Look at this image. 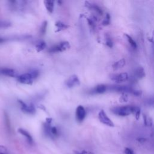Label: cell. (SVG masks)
<instances>
[{"instance_id":"cell-1","label":"cell","mask_w":154,"mask_h":154,"mask_svg":"<svg viewBox=\"0 0 154 154\" xmlns=\"http://www.w3.org/2000/svg\"><path fill=\"white\" fill-rule=\"evenodd\" d=\"M140 108L137 106L132 105H123V106H118L111 108V112L119 116L125 117L130 115L131 114H135L136 111Z\"/></svg>"},{"instance_id":"cell-2","label":"cell","mask_w":154,"mask_h":154,"mask_svg":"<svg viewBox=\"0 0 154 154\" xmlns=\"http://www.w3.org/2000/svg\"><path fill=\"white\" fill-rule=\"evenodd\" d=\"M108 90L112 91L122 93L123 94L131 93L135 96H138L141 94V91L134 89L130 86L122 85H111L108 86Z\"/></svg>"},{"instance_id":"cell-3","label":"cell","mask_w":154,"mask_h":154,"mask_svg":"<svg viewBox=\"0 0 154 154\" xmlns=\"http://www.w3.org/2000/svg\"><path fill=\"white\" fill-rule=\"evenodd\" d=\"M70 44L67 41H64L60 42L59 44L56 45L48 50L49 52L51 53H55V52H63L64 51H66L68 49L70 48Z\"/></svg>"},{"instance_id":"cell-4","label":"cell","mask_w":154,"mask_h":154,"mask_svg":"<svg viewBox=\"0 0 154 154\" xmlns=\"http://www.w3.org/2000/svg\"><path fill=\"white\" fill-rule=\"evenodd\" d=\"M98 118L99 121L103 125H105L109 127L114 126V124L112 122V121L108 117V116L103 109L99 111L98 114Z\"/></svg>"},{"instance_id":"cell-5","label":"cell","mask_w":154,"mask_h":154,"mask_svg":"<svg viewBox=\"0 0 154 154\" xmlns=\"http://www.w3.org/2000/svg\"><path fill=\"white\" fill-rule=\"evenodd\" d=\"M110 78L112 81L116 82L117 84H119L127 81L129 79V76L126 72H123L111 75L110 76Z\"/></svg>"},{"instance_id":"cell-6","label":"cell","mask_w":154,"mask_h":154,"mask_svg":"<svg viewBox=\"0 0 154 154\" xmlns=\"http://www.w3.org/2000/svg\"><path fill=\"white\" fill-rule=\"evenodd\" d=\"M17 80L22 84L31 85L32 84L33 78L29 72L22 74L17 77Z\"/></svg>"},{"instance_id":"cell-7","label":"cell","mask_w":154,"mask_h":154,"mask_svg":"<svg viewBox=\"0 0 154 154\" xmlns=\"http://www.w3.org/2000/svg\"><path fill=\"white\" fill-rule=\"evenodd\" d=\"M19 103H20L21 110L23 112H24L25 113H26V114H35V112L36 111L35 108L32 105H31V104L27 105L24 102H23L22 100H19Z\"/></svg>"},{"instance_id":"cell-8","label":"cell","mask_w":154,"mask_h":154,"mask_svg":"<svg viewBox=\"0 0 154 154\" xmlns=\"http://www.w3.org/2000/svg\"><path fill=\"white\" fill-rule=\"evenodd\" d=\"M80 84V81L76 75H73L70 76L66 81V85L68 88H73L76 87Z\"/></svg>"},{"instance_id":"cell-9","label":"cell","mask_w":154,"mask_h":154,"mask_svg":"<svg viewBox=\"0 0 154 154\" xmlns=\"http://www.w3.org/2000/svg\"><path fill=\"white\" fill-rule=\"evenodd\" d=\"M86 116V111L84 106L79 105L76 109V119L78 122H82Z\"/></svg>"},{"instance_id":"cell-10","label":"cell","mask_w":154,"mask_h":154,"mask_svg":"<svg viewBox=\"0 0 154 154\" xmlns=\"http://www.w3.org/2000/svg\"><path fill=\"white\" fill-rule=\"evenodd\" d=\"M108 90V85L105 84H99L92 88L90 93L91 94H102Z\"/></svg>"},{"instance_id":"cell-11","label":"cell","mask_w":154,"mask_h":154,"mask_svg":"<svg viewBox=\"0 0 154 154\" xmlns=\"http://www.w3.org/2000/svg\"><path fill=\"white\" fill-rule=\"evenodd\" d=\"M0 74L4 75L5 76H8L10 77L16 76V73L14 69L10 68H1L0 69Z\"/></svg>"},{"instance_id":"cell-12","label":"cell","mask_w":154,"mask_h":154,"mask_svg":"<svg viewBox=\"0 0 154 154\" xmlns=\"http://www.w3.org/2000/svg\"><path fill=\"white\" fill-rule=\"evenodd\" d=\"M17 131L19 134H20L21 135H22L23 136L25 137V138L27 140L28 142L30 144H32L33 143V139L32 136L30 135V134L26 131V130L22 129V128H19L17 129Z\"/></svg>"},{"instance_id":"cell-13","label":"cell","mask_w":154,"mask_h":154,"mask_svg":"<svg viewBox=\"0 0 154 154\" xmlns=\"http://www.w3.org/2000/svg\"><path fill=\"white\" fill-rule=\"evenodd\" d=\"M134 75L135 78L142 79L145 76V71L143 67H137L134 72Z\"/></svg>"},{"instance_id":"cell-14","label":"cell","mask_w":154,"mask_h":154,"mask_svg":"<svg viewBox=\"0 0 154 154\" xmlns=\"http://www.w3.org/2000/svg\"><path fill=\"white\" fill-rule=\"evenodd\" d=\"M126 64V60L124 58H122L119 60H118L117 61H116L115 63H113V64L112 65V67L113 69V70H119L122 67H123Z\"/></svg>"},{"instance_id":"cell-15","label":"cell","mask_w":154,"mask_h":154,"mask_svg":"<svg viewBox=\"0 0 154 154\" xmlns=\"http://www.w3.org/2000/svg\"><path fill=\"white\" fill-rule=\"evenodd\" d=\"M44 4H45V5L48 11L50 13H52L54 11V1H45Z\"/></svg>"},{"instance_id":"cell-16","label":"cell","mask_w":154,"mask_h":154,"mask_svg":"<svg viewBox=\"0 0 154 154\" xmlns=\"http://www.w3.org/2000/svg\"><path fill=\"white\" fill-rule=\"evenodd\" d=\"M125 36L126 37L128 43H129V45H131V46L134 48V49H136L137 47V43L132 38L131 36H130L129 35L127 34H125Z\"/></svg>"},{"instance_id":"cell-17","label":"cell","mask_w":154,"mask_h":154,"mask_svg":"<svg viewBox=\"0 0 154 154\" xmlns=\"http://www.w3.org/2000/svg\"><path fill=\"white\" fill-rule=\"evenodd\" d=\"M87 6L91 8V9H93V10H94L97 14H99V15H102L103 12H102V9L99 7L97 6V5L96 4H90V3H88V5Z\"/></svg>"},{"instance_id":"cell-18","label":"cell","mask_w":154,"mask_h":154,"mask_svg":"<svg viewBox=\"0 0 154 154\" xmlns=\"http://www.w3.org/2000/svg\"><path fill=\"white\" fill-rule=\"evenodd\" d=\"M55 26L58 29V31H61V30H63V29H67V28L69 27V25H67V24H65L63 22H61V21H57L55 24Z\"/></svg>"},{"instance_id":"cell-19","label":"cell","mask_w":154,"mask_h":154,"mask_svg":"<svg viewBox=\"0 0 154 154\" xmlns=\"http://www.w3.org/2000/svg\"><path fill=\"white\" fill-rule=\"evenodd\" d=\"M46 43L43 41V40H41L40 42H38L36 45H35V49L37 50V52H40L42 51H43V49H45V48H46Z\"/></svg>"},{"instance_id":"cell-20","label":"cell","mask_w":154,"mask_h":154,"mask_svg":"<svg viewBox=\"0 0 154 154\" xmlns=\"http://www.w3.org/2000/svg\"><path fill=\"white\" fill-rule=\"evenodd\" d=\"M11 25V23L6 20H0V28H8Z\"/></svg>"},{"instance_id":"cell-21","label":"cell","mask_w":154,"mask_h":154,"mask_svg":"<svg viewBox=\"0 0 154 154\" xmlns=\"http://www.w3.org/2000/svg\"><path fill=\"white\" fill-rule=\"evenodd\" d=\"M110 21H111V17H110V15H109L108 13H107V14H106V16H105L104 20H103V22H102V25H105V26L108 25L110 23Z\"/></svg>"},{"instance_id":"cell-22","label":"cell","mask_w":154,"mask_h":154,"mask_svg":"<svg viewBox=\"0 0 154 154\" xmlns=\"http://www.w3.org/2000/svg\"><path fill=\"white\" fill-rule=\"evenodd\" d=\"M47 24H48L47 21H45L42 23L41 28H40V34L42 35H44L45 34L46 31V28H47Z\"/></svg>"},{"instance_id":"cell-23","label":"cell","mask_w":154,"mask_h":154,"mask_svg":"<svg viewBox=\"0 0 154 154\" xmlns=\"http://www.w3.org/2000/svg\"><path fill=\"white\" fill-rule=\"evenodd\" d=\"M105 43H106V45H107V46H108L109 48H112V47L113 43H112V41L111 37L109 35L106 36Z\"/></svg>"},{"instance_id":"cell-24","label":"cell","mask_w":154,"mask_h":154,"mask_svg":"<svg viewBox=\"0 0 154 154\" xmlns=\"http://www.w3.org/2000/svg\"><path fill=\"white\" fill-rule=\"evenodd\" d=\"M29 73H31V75H32L33 79L37 78L38 75H39V72L37 70H35V69H34V70H31Z\"/></svg>"},{"instance_id":"cell-25","label":"cell","mask_w":154,"mask_h":154,"mask_svg":"<svg viewBox=\"0 0 154 154\" xmlns=\"http://www.w3.org/2000/svg\"><path fill=\"white\" fill-rule=\"evenodd\" d=\"M0 154H8L7 149L3 145H0Z\"/></svg>"},{"instance_id":"cell-26","label":"cell","mask_w":154,"mask_h":154,"mask_svg":"<svg viewBox=\"0 0 154 154\" xmlns=\"http://www.w3.org/2000/svg\"><path fill=\"white\" fill-rule=\"evenodd\" d=\"M51 134L53 136H57L58 135V129L55 126H52L51 127Z\"/></svg>"},{"instance_id":"cell-27","label":"cell","mask_w":154,"mask_h":154,"mask_svg":"<svg viewBox=\"0 0 154 154\" xmlns=\"http://www.w3.org/2000/svg\"><path fill=\"white\" fill-rule=\"evenodd\" d=\"M144 123H145V125L146 126H151L152 124V121L149 120V117H146V116L145 117L144 116Z\"/></svg>"},{"instance_id":"cell-28","label":"cell","mask_w":154,"mask_h":154,"mask_svg":"<svg viewBox=\"0 0 154 154\" xmlns=\"http://www.w3.org/2000/svg\"><path fill=\"white\" fill-rule=\"evenodd\" d=\"M124 153L125 154H135L134 150L129 147H126L124 150Z\"/></svg>"},{"instance_id":"cell-29","label":"cell","mask_w":154,"mask_h":154,"mask_svg":"<svg viewBox=\"0 0 154 154\" xmlns=\"http://www.w3.org/2000/svg\"><path fill=\"white\" fill-rule=\"evenodd\" d=\"M151 43H152V51L153 53L154 54V31H153L152 32V37L150 40Z\"/></svg>"},{"instance_id":"cell-30","label":"cell","mask_w":154,"mask_h":154,"mask_svg":"<svg viewBox=\"0 0 154 154\" xmlns=\"http://www.w3.org/2000/svg\"><path fill=\"white\" fill-rule=\"evenodd\" d=\"M128 100V97L125 94H123V96L121 97V98H120V102H126V100Z\"/></svg>"},{"instance_id":"cell-31","label":"cell","mask_w":154,"mask_h":154,"mask_svg":"<svg viewBox=\"0 0 154 154\" xmlns=\"http://www.w3.org/2000/svg\"><path fill=\"white\" fill-rule=\"evenodd\" d=\"M8 40V38H5V37H0V43H4Z\"/></svg>"},{"instance_id":"cell-32","label":"cell","mask_w":154,"mask_h":154,"mask_svg":"<svg viewBox=\"0 0 154 154\" xmlns=\"http://www.w3.org/2000/svg\"><path fill=\"white\" fill-rule=\"evenodd\" d=\"M81 154H94V153H92L91 152H90V151L83 150V151L81 152Z\"/></svg>"},{"instance_id":"cell-33","label":"cell","mask_w":154,"mask_h":154,"mask_svg":"<svg viewBox=\"0 0 154 154\" xmlns=\"http://www.w3.org/2000/svg\"><path fill=\"white\" fill-rule=\"evenodd\" d=\"M149 102L150 103V105H152L154 106V97H153V98H152V99H151L149 101Z\"/></svg>"},{"instance_id":"cell-34","label":"cell","mask_w":154,"mask_h":154,"mask_svg":"<svg viewBox=\"0 0 154 154\" xmlns=\"http://www.w3.org/2000/svg\"><path fill=\"white\" fill-rule=\"evenodd\" d=\"M74 154H81V153H79V152H78V151H74Z\"/></svg>"}]
</instances>
